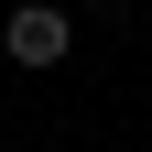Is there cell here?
<instances>
[{"label":"cell","instance_id":"6da1fadb","mask_svg":"<svg viewBox=\"0 0 152 152\" xmlns=\"http://www.w3.org/2000/svg\"><path fill=\"white\" fill-rule=\"evenodd\" d=\"M0 44H11V65H65V44H76V11H54V0H22V11L0 22Z\"/></svg>","mask_w":152,"mask_h":152}]
</instances>
